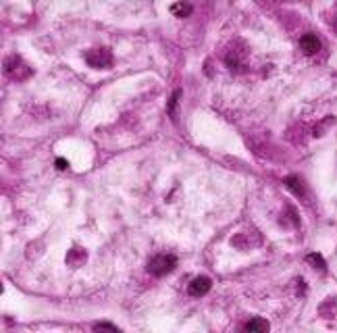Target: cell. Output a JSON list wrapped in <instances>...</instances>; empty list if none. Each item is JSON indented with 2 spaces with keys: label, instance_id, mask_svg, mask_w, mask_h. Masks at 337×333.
Masks as SVG:
<instances>
[{
  "label": "cell",
  "instance_id": "cell-1",
  "mask_svg": "<svg viewBox=\"0 0 337 333\" xmlns=\"http://www.w3.org/2000/svg\"><path fill=\"white\" fill-rule=\"evenodd\" d=\"M177 267V256L175 254H159L154 258H150L148 262V273L150 275H156V277H163L167 273Z\"/></svg>",
  "mask_w": 337,
  "mask_h": 333
},
{
  "label": "cell",
  "instance_id": "cell-2",
  "mask_svg": "<svg viewBox=\"0 0 337 333\" xmlns=\"http://www.w3.org/2000/svg\"><path fill=\"white\" fill-rule=\"evenodd\" d=\"M85 63L94 69H108L113 65V54L108 48H92L85 54Z\"/></svg>",
  "mask_w": 337,
  "mask_h": 333
},
{
  "label": "cell",
  "instance_id": "cell-3",
  "mask_svg": "<svg viewBox=\"0 0 337 333\" xmlns=\"http://www.w3.org/2000/svg\"><path fill=\"white\" fill-rule=\"evenodd\" d=\"M5 73L11 77V79H25L32 75V69L27 67L25 60H21L19 56H9L5 60Z\"/></svg>",
  "mask_w": 337,
  "mask_h": 333
},
{
  "label": "cell",
  "instance_id": "cell-4",
  "mask_svg": "<svg viewBox=\"0 0 337 333\" xmlns=\"http://www.w3.org/2000/svg\"><path fill=\"white\" fill-rule=\"evenodd\" d=\"M300 48L306 52V54H317L321 50V40L314 36V34H304L302 40H300Z\"/></svg>",
  "mask_w": 337,
  "mask_h": 333
},
{
  "label": "cell",
  "instance_id": "cell-5",
  "mask_svg": "<svg viewBox=\"0 0 337 333\" xmlns=\"http://www.w3.org/2000/svg\"><path fill=\"white\" fill-rule=\"evenodd\" d=\"M210 285H212V281H210L208 277H202V275H200V277H196V279L188 285V292H190L192 296L198 298V296H204V294L210 290Z\"/></svg>",
  "mask_w": 337,
  "mask_h": 333
},
{
  "label": "cell",
  "instance_id": "cell-6",
  "mask_svg": "<svg viewBox=\"0 0 337 333\" xmlns=\"http://www.w3.org/2000/svg\"><path fill=\"white\" fill-rule=\"evenodd\" d=\"M87 260V252L83 250V248H71L69 250V254H67V262H69V267H81L83 262Z\"/></svg>",
  "mask_w": 337,
  "mask_h": 333
},
{
  "label": "cell",
  "instance_id": "cell-7",
  "mask_svg": "<svg viewBox=\"0 0 337 333\" xmlns=\"http://www.w3.org/2000/svg\"><path fill=\"white\" fill-rule=\"evenodd\" d=\"M243 329L254 331V333H264V331H268V323L264 319H252V321L246 323V327H243Z\"/></svg>",
  "mask_w": 337,
  "mask_h": 333
},
{
  "label": "cell",
  "instance_id": "cell-8",
  "mask_svg": "<svg viewBox=\"0 0 337 333\" xmlns=\"http://www.w3.org/2000/svg\"><path fill=\"white\" fill-rule=\"evenodd\" d=\"M285 188H287L289 192H294L296 196H302V194H304V186H302V181H300L296 175L285 177Z\"/></svg>",
  "mask_w": 337,
  "mask_h": 333
},
{
  "label": "cell",
  "instance_id": "cell-9",
  "mask_svg": "<svg viewBox=\"0 0 337 333\" xmlns=\"http://www.w3.org/2000/svg\"><path fill=\"white\" fill-rule=\"evenodd\" d=\"M171 13L175 17H188L192 13V5H188V3H175V5H171Z\"/></svg>",
  "mask_w": 337,
  "mask_h": 333
},
{
  "label": "cell",
  "instance_id": "cell-10",
  "mask_svg": "<svg viewBox=\"0 0 337 333\" xmlns=\"http://www.w3.org/2000/svg\"><path fill=\"white\" fill-rule=\"evenodd\" d=\"M306 260H308L310 264H314V269H321V271H325V258H323L321 254L312 252V254H308V256H306Z\"/></svg>",
  "mask_w": 337,
  "mask_h": 333
},
{
  "label": "cell",
  "instance_id": "cell-11",
  "mask_svg": "<svg viewBox=\"0 0 337 333\" xmlns=\"http://www.w3.org/2000/svg\"><path fill=\"white\" fill-rule=\"evenodd\" d=\"M177 98H179V92H175V94H173V98L169 100V106H167V108H169V113H175V106H177Z\"/></svg>",
  "mask_w": 337,
  "mask_h": 333
},
{
  "label": "cell",
  "instance_id": "cell-12",
  "mask_svg": "<svg viewBox=\"0 0 337 333\" xmlns=\"http://www.w3.org/2000/svg\"><path fill=\"white\" fill-rule=\"evenodd\" d=\"M94 329H96V331H100V329H110V331H117V327H115V325H110V323H98Z\"/></svg>",
  "mask_w": 337,
  "mask_h": 333
},
{
  "label": "cell",
  "instance_id": "cell-13",
  "mask_svg": "<svg viewBox=\"0 0 337 333\" xmlns=\"http://www.w3.org/2000/svg\"><path fill=\"white\" fill-rule=\"evenodd\" d=\"M56 167H58V169H60V171H65V169H67V167H69V163H67V161H65V159H56Z\"/></svg>",
  "mask_w": 337,
  "mask_h": 333
}]
</instances>
